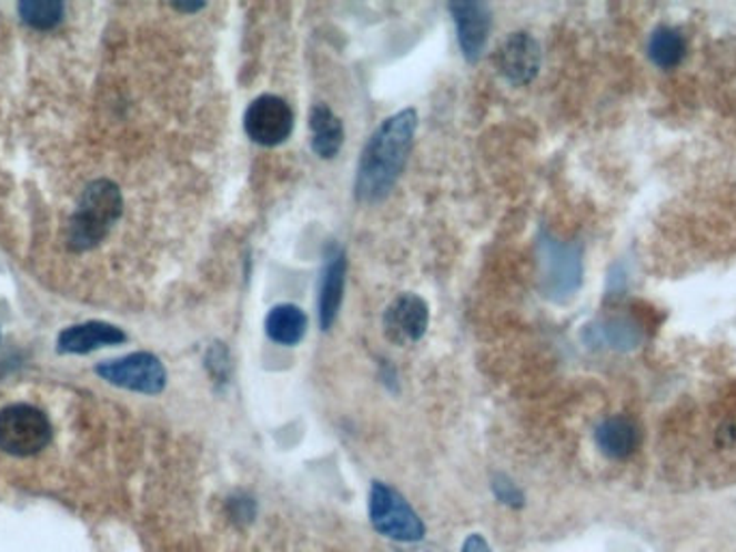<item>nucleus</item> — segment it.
Here are the masks:
<instances>
[{
	"instance_id": "f257e3e1",
	"label": "nucleus",
	"mask_w": 736,
	"mask_h": 552,
	"mask_svg": "<svg viewBox=\"0 0 736 552\" xmlns=\"http://www.w3.org/2000/svg\"><path fill=\"white\" fill-rule=\"evenodd\" d=\"M419 130V112L414 109L394 112L384 119L362 149L355 197L362 203H380L396 185Z\"/></svg>"
},
{
	"instance_id": "f03ea898",
	"label": "nucleus",
	"mask_w": 736,
	"mask_h": 552,
	"mask_svg": "<svg viewBox=\"0 0 736 552\" xmlns=\"http://www.w3.org/2000/svg\"><path fill=\"white\" fill-rule=\"evenodd\" d=\"M123 214V197L110 180H95L84 188L68 224V249L84 253L95 249Z\"/></svg>"
},
{
	"instance_id": "7ed1b4c3",
	"label": "nucleus",
	"mask_w": 736,
	"mask_h": 552,
	"mask_svg": "<svg viewBox=\"0 0 736 552\" xmlns=\"http://www.w3.org/2000/svg\"><path fill=\"white\" fill-rule=\"evenodd\" d=\"M369 515L373 529L387 540L414 544L426 535L421 515L407 503V499L392 485L373 481L369 494Z\"/></svg>"
},
{
	"instance_id": "20e7f679",
	"label": "nucleus",
	"mask_w": 736,
	"mask_h": 552,
	"mask_svg": "<svg viewBox=\"0 0 736 552\" xmlns=\"http://www.w3.org/2000/svg\"><path fill=\"white\" fill-rule=\"evenodd\" d=\"M52 439L50 419L29 404L7 405L0 410V449L16 458L36 455Z\"/></svg>"
},
{
	"instance_id": "39448f33",
	"label": "nucleus",
	"mask_w": 736,
	"mask_h": 552,
	"mask_svg": "<svg viewBox=\"0 0 736 552\" xmlns=\"http://www.w3.org/2000/svg\"><path fill=\"white\" fill-rule=\"evenodd\" d=\"M95 371L105 382L144 395L162 393L169 380L164 363L151 352H134L117 361H105Z\"/></svg>"
},
{
	"instance_id": "423d86ee",
	"label": "nucleus",
	"mask_w": 736,
	"mask_h": 552,
	"mask_svg": "<svg viewBox=\"0 0 736 552\" xmlns=\"http://www.w3.org/2000/svg\"><path fill=\"white\" fill-rule=\"evenodd\" d=\"M295 126V114L279 96H259L245 109L244 130L248 139L261 148H279Z\"/></svg>"
},
{
	"instance_id": "0eeeda50",
	"label": "nucleus",
	"mask_w": 736,
	"mask_h": 552,
	"mask_svg": "<svg viewBox=\"0 0 736 552\" xmlns=\"http://www.w3.org/2000/svg\"><path fill=\"white\" fill-rule=\"evenodd\" d=\"M429 304L416 294H401L384 313V332L396 345L419 343L429 329Z\"/></svg>"
},
{
	"instance_id": "6e6552de",
	"label": "nucleus",
	"mask_w": 736,
	"mask_h": 552,
	"mask_svg": "<svg viewBox=\"0 0 736 552\" xmlns=\"http://www.w3.org/2000/svg\"><path fill=\"white\" fill-rule=\"evenodd\" d=\"M347 283V255L339 244H330L319 288V324L330 331L339 318Z\"/></svg>"
},
{
	"instance_id": "1a4fd4ad",
	"label": "nucleus",
	"mask_w": 736,
	"mask_h": 552,
	"mask_svg": "<svg viewBox=\"0 0 736 552\" xmlns=\"http://www.w3.org/2000/svg\"><path fill=\"white\" fill-rule=\"evenodd\" d=\"M456 24V39L463 57L476 63L483 57L491 31V9L485 2H453L451 7Z\"/></svg>"
},
{
	"instance_id": "9d476101",
	"label": "nucleus",
	"mask_w": 736,
	"mask_h": 552,
	"mask_svg": "<svg viewBox=\"0 0 736 552\" xmlns=\"http://www.w3.org/2000/svg\"><path fill=\"white\" fill-rule=\"evenodd\" d=\"M497 70L513 84L532 82L541 70V46L530 33H513L497 50Z\"/></svg>"
},
{
	"instance_id": "9b49d317",
	"label": "nucleus",
	"mask_w": 736,
	"mask_h": 552,
	"mask_svg": "<svg viewBox=\"0 0 736 552\" xmlns=\"http://www.w3.org/2000/svg\"><path fill=\"white\" fill-rule=\"evenodd\" d=\"M128 334L105 322H87L75 324L59 334L57 350L61 354H89L93 350H100L104 345H117L123 343Z\"/></svg>"
},
{
	"instance_id": "f8f14e48",
	"label": "nucleus",
	"mask_w": 736,
	"mask_h": 552,
	"mask_svg": "<svg viewBox=\"0 0 736 552\" xmlns=\"http://www.w3.org/2000/svg\"><path fill=\"white\" fill-rule=\"evenodd\" d=\"M309 126H311V148L315 151V155L323 160L336 158L345 143L343 121L327 104H315L311 109Z\"/></svg>"
},
{
	"instance_id": "ddd939ff",
	"label": "nucleus",
	"mask_w": 736,
	"mask_h": 552,
	"mask_svg": "<svg viewBox=\"0 0 736 552\" xmlns=\"http://www.w3.org/2000/svg\"><path fill=\"white\" fill-rule=\"evenodd\" d=\"M309 331L306 313L295 304H279L270 311L265 320L268 337L279 345H298Z\"/></svg>"
},
{
	"instance_id": "4468645a",
	"label": "nucleus",
	"mask_w": 736,
	"mask_h": 552,
	"mask_svg": "<svg viewBox=\"0 0 736 552\" xmlns=\"http://www.w3.org/2000/svg\"><path fill=\"white\" fill-rule=\"evenodd\" d=\"M637 442H639L637 428L633 425V421L625 419V416L607 419L596 430V444H598V449L607 458H614V460H623V458L632 455L635 446H637Z\"/></svg>"
},
{
	"instance_id": "2eb2a0df",
	"label": "nucleus",
	"mask_w": 736,
	"mask_h": 552,
	"mask_svg": "<svg viewBox=\"0 0 736 552\" xmlns=\"http://www.w3.org/2000/svg\"><path fill=\"white\" fill-rule=\"evenodd\" d=\"M18 13L31 29L50 31L63 20L65 4L59 0H27L18 4Z\"/></svg>"
},
{
	"instance_id": "dca6fc26",
	"label": "nucleus",
	"mask_w": 736,
	"mask_h": 552,
	"mask_svg": "<svg viewBox=\"0 0 736 552\" xmlns=\"http://www.w3.org/2000/svg\"><path fill=\"white\" fill-rule=\"evenodd\" d=\"M651 59L662 68H674L685 54V39L674 29H657L651 38Z\"/></svg>"
},
{
	"instance_id": "f3484780",
	"label": "nucleus",
	"mask_w": 736,
	"mask_h": 552,
	"mask_svg": "<svg viewBox=\"0 0 736 552\" xmlns=\"http://www.w3.org/2000/svg\"><path fill=\"white\" fill-rule=\"evenodd\" d=\"M205 368L215 382H226L231 373V357L224 343H211L205 354Z\"/></svg>"
},
{
	"instance_id": "a211bd4d",
	"label": "nucleus",
	"mask_w": 736,
	"mask_h": 552,
	"mask_svg": "<svg viewBox=\"0 0 736 552\" xmlns=\"http://www.w3.org/2000/svg\"><path fill=\"white\" fill-rule=\"evenodd\" d=\"M229 515L238 526H245L256 518V501L248 494H235L229 499Z\"/></svg>"
},
{
	"instance_id": "6ab92c4d",
	"label": "nucleus",
	"mask_w": 736,
	"mask_h": 552,
	"mask_svg": "<svg viewBox=\"0 0 736 552\" xmlns=\"http://www.w3.org/2000/svg\"><path fill=\"white\" fill-rule=\"evenodd\" d=\"M493 492L502 503H506L511 508H522L524 505V494L520 492V488L511 479L504 478V475H497L493 479Z\"/></svg>"
},
{
	"instance_id": "aec40b11",
	"label": "nucleus",
	"mask_w": 736,
	"mask_h": 552,
	"mask_svg": "<svg viewBox=\"0 0 736 552\" xmlns=\"http://www.w3.org/2000/svg\"><path fill=\"white\" fill-rule=\"evenodd\" d=\"M461 552H493L491 551L490 544H487V540L483 538V535H478V533H472V535H467V540L463 542V549H461Z\"/></svg>"
},
{
	"instance_id": "412c9836",
	"label": "nucleus",
	"mask_w": 736,
	"mask_h": 552,
	"mask_svg": "<svg viewBox=\"0 0 736 552\" xmlns=\"http://www.w3.org/2000/svg\"><path fill=\"white\" fill-rule=\"evenodd\" d=\"M173 7H175L177 11H188V13H194V11L203 9L205 4H203V2H196V4H183V2H179V4H173Z\"/></svg>"
}]
</instances>
